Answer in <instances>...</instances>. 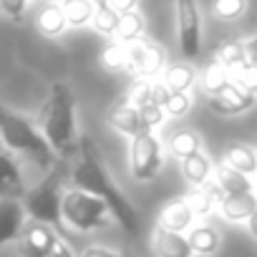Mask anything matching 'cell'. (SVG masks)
Listing matches in <instances>:
<instances>
[{
    "instance_id": "cell-1",
    "label": "cell",
    "mask_w": 257,
    "mask_h": 257,
    "mask_svg": "<svg viewBox=\"0 0 257 257\" xmlns=\"http://www.w3.org/2000/svg\"><path fill=\"white\" fill-rule=\"evenodd\" d=\"M68 177L76 189H83V192L93 194L96 199H101L106 204L111 219L128 237H137L142 232V212L116 184V179L111 177V172L103 162L98 144L91 137H78L76 154L68 162Z\"/></svg>"
},
{
    "instance_id": "cell-2",
    "label": "cell",
    "mask_w": 257,
    "mask_h": 257,
    "mask_svg": "<svg viewBox=\"0 0 257 257\" xmlns=\"http://www.w3.org/2000/svg\"><path fill=\"white\" fill-rule=\"evenodd\" d=\"M36 128L41 132L43 142L48 144L56 159L71 162V157L76 154L78 137H76V96L68 83L53 81L48 86V96L38 111Z\"/></svg>"
},
{
    "instance_id": "cell-3",
    "label": "cell",
    "mask_w": 257,
    "mask_h": 257,
    "mask_svg": "<svg viewBox=\"0 0 257 257\" xmlns=\"http://www.w3.org/2000/svg\"><path fill=\"white\" fill-rule=\"evenodd\" d=\"M68 177V162L66 159H56L43 179L26 189L23 197H21V204H23V212L28 217V222H38L48 229H53L56 234H61L63 239L71 242V234L61 219V197H63V182Z\"/></svg>"
},
{
    "instance_id": "cell-4",
    "label": "cell",
    "mask_w": 257,
    "mask_h": 257,
    "mask_svg": "<svg viewBox=\"0 0 257 257\" xmlns=\"http://www.w3.org/2000/svg\"><path fill=\"white\" fill-rule=\"evenodd\" d=\"M0 144H3L11 154H26L43 172L56 162L53 152L43 142L41 132L36 128V123L31 118L16 113L6 103H0Z\"/></svg>"
},
{
    "instance_id": "cell-5",
    "label": "cell",
    "mask_w": 257,
    "mask_h": 257,
    "mask_svg": "<svg viewBox=\"0 0 257 257\" xmlns=\"http://www.w3.org/2000/svg\"><path fill=\"white\" fill-rule=\"evenodd\" d=\"M61 219L76 232H96L111 227V214L101 199L83 189H68L61 197Z\"/></svg>"
},
{
    "instance_id": "cell-6",
    "label": "cell",
    "mask_w": 257,
    "mask_h": 257,
    "mask_svg": "<svg viewBox=\"0 0 257 257\" xmlns=\"http://www.w3.org/2000/svg\"><path fill=\"white\" fill-rule=\"evenodd\" d=\"M164 164V147L154 132L137 134L128 142V172L137 182H149Z\"/></svg>"
},
{
    "instance_id": "cell-7",
    "label": "cell",
    "mask_w": 257,
    "mask_h": 257,
    "mask_svg": "<svg viewBox=\"0 0 257 257\" xmlns=\"http://www.w3.org/2000/svg\"><path fill=\"white\" fill-rule=\"evenodd\" d=\"M164 68H167L164 48L149 41L147 36L132 46H126V71L134 81H159Z\"/></svg>"
},
{
    "instance_id": "cell-8",
    "label": "cell",
    "mask_w": 257,
    "mask_h": 257,
    "mask_svg": "<svg viewBox=\"0 0 257 257\" xmlns=\"http://www.w3.org/2000/svg\"><path fill=\"white\" fill-rule=\"evenodd\" d=\"M177 11V38L179 51L187 63L197 61L202 56V16L197 0H174Z\"/></svg>"
},
{
    "instance_id": "cell-9",
    "label": "cell",
    "mask_w": 257,
    "mask_h": 257,
    "mask_svg": "<svg viewBox=\"0 0 257 257\" xmlns=\"http://www.w3.org/2000/svg\"><path fill=\"white\" fill-rule=\"evenodd\" d=\"M207 106L219 116H237V113H244L254 106V91L239 86L237 81H229L224 88L207 96Z\"/></svg>"
},
{
    "instance_id": "cell-10",
    "label": "cell",
    "mask_w": 257,
    "mask_h": 257,
    "mask_svg": "<svg viewBox=\"0 0 257 257\" xmlns=\"http://www.w3.org/2000/svg\"><path fill=\"white\" fill-rule=\"evenodd\" d=\"M58 239H63V237L56 234L53 229H48V227H43L38 222H28L23 227V232H21L18 247H21L23 257H51V249H53V244Z\"/></svg>"
},
{
    "instance_id": "cell-11",
    "label": "cell",
    "mask_w": 257,
    "mask_h": 257,
    "mask_svg": "<svg viewBox=\"0 0 257 257\" xmlns=\"http://www.w3.org/2000/svg\"><path fill=\"white\" fill-rule=\"evenodd\" d=\"M26 224L28 217L21 199H0V249L11 242H18Z\"/></svg>"
},
{
    "instance_id": "cell-12",
    "label": "cell",
    "mask_w": 257,
    "mask_h": 257,
    "mask_svg": "<svg viewBox=\"0 0 257 257\" xmlns=\"http://www.w3.org/2000/svg\"><path fill=\"white\" fill-rule=\"evenodd\" d=\"M217 209H219V214H222L227 222H234V224H249V227H252V219H254V214H257V199H254V192L222 194Z\"/></svg>"
},
{
    "instance_id": "cell-13",
    "label": "cell",
    "mask_w": 257,
    "mask_h": 257,
    "mask_svg": "<svg viewBox=\"0 0 257 257\" xmlns=\"http://www.w3.org/2000/svg\"><path fill=\"white\" fill-rule=\"evenodd\" d=\"M26 182L18 167V159L0 144V199H21Z\"/></svg>"
},
{
    "instance_id": "cell-14",
    "label": "cell",
    "mask_w": 257,
    "mask_h": 257,
    "mask_svg": "<svg viewBox=\"0 0 257 257\" xmlns=\"http://www.w3.org/2000/svg\"><path fill=\"white\" fill-rule=\"evenodd\" d=\"M192 224H194V214H192V209H189V204H187L184 197L167 202V204L162 207L159 222H157V227H162V229H167V232H177V234L189 232Z\"/></svg>"
},
{
    "instance_id": "cell-15",
    "label": "cell",
    "mask_w": 257,
    "mask_h": 257,
    "mask_svg": "<svg viewBox=\"0 0 257 257\" xmlns=\"http://www.w3.org/2000/svg\"><path fill=\"white\" fill-rule=\"evenodd\" d=\"M106 123L113 128V132H118V134H123V137H128V139H134L137 134H144V132H147V126H144V121H142V116H139V108L126 106L123 101H121L118 106L108 108Z\"/></svg>"
},
{
    "instance_id": "cell-16",
    "label": "cell",
    "mask_w": 257,
    "mask_h": 257,
    "mask_svg": "<svg viewBox=\"0 0 257 257\" xmlns=\"http://www.w3.org/2000/svg\"><path fill=\"white\" fill-rule=\"evenodd\" d=\"M159 83H162L167 91H172V93H189V91L194 88V83H197V71H194V66L187 63V61L169 63V66L162 71Z\"/></svg>"
},
{
    "instance_id": "cell-17",
    "label": "cell",
    "mask_w": 257,
    "mask_h": 257,
    "mask_svg": "<svg viewBox=\"0 0 257 257\" xmlns=\"http://www.w3.org/2000/svg\"><path fill=\"white\" fill-rule=\"evenodd\" d=\"M184 199H187V204H189V209H192L194 219H204V217H209V214L219 207L222 192H219V187L209 179L207 184L194 187V189H192Z\"/></svg>"
},
{
    "instance_id": "cell-18",
    "label": "cell",
    "mask_w": 257,
    "mask_h": 257,
    "mask_svg": "<svg viewBox=\"0 0 257 257\" xmlns=\"http://www.w3.org/2000/svg\"><path fill=\"white\" fill-rule=\"evenodd\" d=\"M152 252H154V257H194L192 249H189V244H187V237H184V234L167 232V229H162V227H154Z\"/></svg>"
},
{
    "instance_id": "cell-19",
    "label": "cell",
    "mask_w": 257,
    "mask_h": 257,
    "mask_svg": "<svg viewBox=\"0 0 257 257\" xmlns=\"http://www.w3.org/2000/svg\"><path fill=\"white\" fill-rule=\"evenodd\" d=\"M187 244L192 249V254H214L219 249V232L214 224L202 222V224H192V229L184 234Z\"/></svg>"
},
{
    "instance_id": "cell-20",
    "label": "cell",
    "mask_w": 257,
    "mask_h": 257,
    "mask_svg": "<svg viewBox=\"0 0 257 257\" xmlns=\"http://www.w3.org/2000/svg\"><path fill=\"white\" fill-rule=\"evenodd\" d=\"M144 33H147V21H144V16H142L139 11H132V13L118 16L116 31H113L111 41L123 43V46H132V43H137L139 38H144Z\"/></svg>"
},
{
    "instance_id": "cell-21",
    "label": "cell",
    "mask_w": 257,
    "mask_h": 257,
    "mask_svg": "<svg viewBox=\"0 0 257 257\" xmlns=\"http://www.w3.org/2000/svg\"><path fill=\"white\" fill-rule=\"evenodd\" d=\"M222 164L244 177H252L257 172V154L249 144H229L222 154Z\"/></svg>"
},
{
    "instance_id": "cell-22",
    "label": "cell",
    "mask_w": 257,
    "mask_h": 257,
    "mask_svg": "<svg viewBox=\"0 0 257 257\" xmlns=\"http://www.w3.org/2000/svg\"><path fill=\"white\" fill-rule=\"evenodd\" d=\"M167 149L174 159L184 162L187 157L202 152V137L197 132H192V128H179V132H174L169 139H167Z\"/></svg>"
},
{
    "instance_id": "cell-23",
    "label": "cell",
    "mask_w": 257,
    "mask_h": 257,
    "mask_svg": "<svg viewBox=\"0 0 257 257\" xmlns=\"http://www.w3.org/2000/svg\"><path fill=\"white\" fill-rule=\"evenodd\" d=\"M36 28H38V33H41V36H46V38H61V36L68 31L66 18H63V13H61L58 3L46 6V8L36 16Z\"/></svg>"
},
{
    "instance_id": "cell-24",
    "label": "cell",
    "mask_w": 257,
    "mask_h": 257,
    "mask_svg": "<svg viewBox=\"0 0 257 257\" xmlns=\"http://www.w3.org/2000/svg\"><path fill=\"white\" fill-rule=\"evenodd\" d=\"M212 169H214V164L209 162V157L204 152H197V154H192V157H187L182 162V174H184V179L192 187L207 184L209 177H212Z\"/></svg>"
},
{
    "instance_id": "cell-25",
    "label": "cell",
    "mask_w": 257,
    "mask_h": 257,
    "mask_svg": "<svg viewBox=\"0 0 257 257\" xmlns=\"http://www.w3.org/2000/svg\"><path fill=\"white\" fill-rule=\"evenodd\" d=\"M214 184L219 187V192H222V194L254 192V187H252V179H249V177H244V174H239V172H234V169L224 167L222 162H217V179H214Z\"/></svg>"
},
{
    "instance_id": "cell-26",
    "label": "cell",
    "mask_w": 257,
    "mask_h": 257,
    "mask_svg": "<svg viewBox=\"0 0 257 257\" xmlns=\"http://www.w3.org/2000/svg\"><path fill=\"white\" fill-rule=\"evenodd\" d=\"M58 8H61V13H63L68 28L91 26V18H93V6H91V0H61Z\"/></svg>"
},
{
    "instance_id": "cell-27",
    "label": "cell",
    "mask_w": 257,
    "mask_h": 257,
    "mask_svg": "<svg viewBox=\"0 0 257 257\" xmlns=\"http://www.w3.org/2000/svg\"><path fill=\"white\" fill-rule=\"evenodd\" d=\"M157 103H159V108L164 111V116L182 118V116H187L189 108H192V96H189V93H172V91H167V88L159 83Z\"/></svg>"
},
{
    "instance_id": "cell-28",
    "label": "cell",
    "mask_w": 257,
    "mask_h": 257,
    "mask_svg": "<svg viewBox=\"0 0 257 257\" xmlns=\"http://www.w3.org/2000/svg\"><path fill=\"white\" fill-rule=\"evenodd\" d=\"M157 93H159V81H134L126 91L123 103L134 108H144L149 103H157Z\"/></svg>"
},
{
    "instance_id": "cell-29",
    "label": "cell",
    "mask_w": 257,
    "mask_h": 257,
    "mask_svg": "<svg viewBox=\"0 0 257 257\" xmlns=\"http://www.w3.org/2000/svg\"><path fill=\"white\" fill-rule=\"evenodd\" d=\"M199 78V83H202V91L207 93V96H212V93H217L219 88H224L232 78H229V73L219 66V63H214V61H209L204 68H202V73L197 76Z\"/></svg>"
},
{
    "instance_id": "cell-30",
    "label": "cell",
    "mask_w": 257,
    "mask_h": 257,
    "mask_svg": "<svg viewBox=\"0 0 257 257\" xmlns=\"http://www.w3.org/2000/svg\"><path fill=\"white\" fill-rule=\"evenodd\" d=\"M116 21H118V16L106 6V3H98V6H93V18H91V26H93V31L96 33H101V36H106V38H111L113 36V31H116Z\"/></svg>"
},
{
    "instance_id": "cell-31",
    "label": "cell",
    "mask_w": 257,
    "mask_h": 257,
    "mask_svg": "<svg viewBox=\"0 0 257 257\" xmlns=\"http://www.w3.org/2000/svg\"><path fill=\"white\" fill-rule=\"evenodd\" d=\"M101 66L108 73L126 71V46L123 43H116V41H108V46L101 51Z\"/></svg>"
},
{
    "instance_id": "cell-32",
    "label": "cell",
    "mask_w": 257,
    "mask_h": 257,
    "mask_svg": "<svg viewBox=\"0 0 257 257\" xmlns=\"http://www.w3.org/2000/svg\"><path fill=\"white\" fill-rule=\"evenodd\" d=\"M247 8H249V0H214V3H212L214 18L227 21V23L242 18L247 13Z\"/></svg>"
},
{
    "instance_id": "cell-33",
    "label": "cell",
    "mask_w": 257,
    "mask_h": 257,
    "mask_svg": "<svg viewBox=\"0 0 257 257\" xmlns=\"http://www.w3.org/2000/svg\"><path fill=\"white\" fill-rule=\"evenodd\" d=\"M26 8H28V0H0V13L11 21H16V23L23 21Z\"/></svg>"
},
{
    "instance_id": "cell-34",
    "label": "cell",
    "mask_w": 257,
    "mask_h": 257,
    "mask_svg": "<svg viewBox=\"0 0 257 257\" xmlns=\"http://www.w3.org/2000/svg\"><path fill=\"white\" fill-rule=\"evenodd\" d=\"M81 257H123L118 249H111V247H106V244H88L83 252H81Z\"/></svg>"
},
{
    "instance_id": "cell-35",
    "label": "cell",
    "mask_w": 257,
    "mask_h": 257,
    "mask_svg": "<svg viewBox=\"0 0 257 257\" xmlns=\"http://www.w3.org/2000/svg\"><path fill=\"white\" fill-rule=\"evenodd\" d=\"M106 6H108L116 16H123V13L139 11V0H106Z\"/></svg>"
},
{
    "instance_id": "cell-36",
    "label": "cell",
    "mask_w": 257,
    "mask_h": 257,
    "mask_svg": "<svg viewBox=\"0 0 257 257\" xmlns=\"http://www.w3.org/2000/svg\"><path fill=\"white\" fill-rule=\"evenodd\" d=\"M51 257H76V254H73V249H71V242L58 239V242L53 244V249H51Z\"/></svg>"
}]
</instances>
